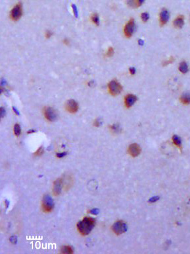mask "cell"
<instances>
[{"label": "cell", "instance_id": "obj_1", "mask_svg": "<svg viewBox=\"0 0 190 254\" xmlns=\"http://www.w3.org/2000/svg\"><path fill=\"white\" fill-rule=\"evenodd\" d=\"M95 219L91 217L85 216L82 220L77 224V228L79 232L83 235H88L95 226Z\"/></svg>", "mask_w": 190, "mask_h": 254}, {"label": "cell", "instance_id": "obj_2", "mask_svg": "<svg viewBox=\"0 0 190 254\" xmlns=\"http://www.w3.org/2000/svg\"><path fill=\"white\" fill-rule=\"evenodd\" d=\"M107 89L110 95L113 96H117L121 93L122 87L121 84L117 80L113 79V80H111L108 83Z\"/></svg>", "mask_w": 190, "mask_h": 254}, {"label": "cell", "instance_id": "obj_3", "mask_svg": "<svg viewBox=\"0 0 190 254\" xmlns=\"http://www.w3.org/2000/svg\"><path fill=\"white\" fill-rule=\"evenodd\" d=\"M54 201L49 194H45L42 200V208L44 212H50L54 208Z\"/></svg>", "mask_w": 190, "mask_h": 254}, {"label": "cell", "instance_id": "obj_4", "mask_svg": "<svg viewBox=\"0 0 190 254\" xmlns=\"http://www.w3.org/2000/svg\"><path fill=\"white\" fill-rule=\"evenodd\" d=\"M23 15V6L21 3H18L14 6L10 12V17L12 21H17L20 19Z\"/></svg>", "mask_w": 190, "mask_h": 254}, {"label": "cell", "instance_id": "obj_5", "mask_svg": "<svg viewBox=\"0 0 190 254\" xmlns=\"http://www.w3.org/2000/svg\"><path fill=\"white\" fill-rule=\"evenodd\" d=\"M112 230L117 235H120L127 230V225L124 221L118 220L112 226Z\"/></svg>", "mask_w": 190, "mask_h": 254}, {"label": "cell", "instance_id": "obj_6", "mask_svg": "<svg viewBox=\"0 0 190 254\" xmlns=\"http://www.w3.org/2000/svg\"><path fill=\"white\" fill-rule=\"evenodd\" d=\"M134 30H135V22L133 19H130L126 22L124 26V34L126 38H130L133 35Z\"/></svg>", "mask_w": 190, "mask_h": 254}, {"label": "cell", "instance_id": "obj_7", "mask_svg": "<svg viewBox=\"0 0 190 254\" xmlns=\"http://www.w3.org/2000/svg\"><path fill=\"white\" fill-rule=\"evenodd\" d=\"M43 113L44 117L46 119L50 122H53L56 120L57 118V112L55 110L54 108H53L51 106H46L44 108Z\"/></svg>", "mask_w": 190, "mask_h": 254}, {"label": "cell", "instance_id": "obj_8", "mask_svg": "<svg viewBox=\"0 0 190 254\" xmlns=\"http://www.w3.org/2000/svg\"><path fill=\"white\" fill-rule=\"evenodd\" d=\"M65 107L67 111L70 113H75L79 109V105L74 99H70L67 101Z\"/></svg>", "mask_w": 190, "mask_h": 254}, {"label": "cell", "instance_id": "obj_9", "mask_svg": "<svg viewBox=\"0 0 190 254\" xmlns=\"http://www.w3.org/2000/svg\"><path fill=\"white\" fill-rule=\"evenodd\" d=\"M63 187V180L61 178L57 179L55 180L54 183H53V188H52V191L53 194L55 196H58L59 194L62 192Z\"/></svg>", "mask_w": 190, "mask_h": 254}, {"label": "cell", "instance_id": "obj_10", "mask_svg": "<svg viewBox=\"0 0 190 254\" xmlns=\"http://www.w3.org/2000/svg\"><path fill=\"white\" fill-rule=\"evenodd\" d=\"M137 101V97L133 94H128L124 97V103L126 108H130Z\"/></svg>", "mask_w": 190, "mask_h": 254}, {"label": "cell", "instance_id": "obj_11", "mask_svg": "<svg viewBox=\"0 0 190 254\" xmlns=\"http://www.w3.org/2000/svg\"><path fill=\"white\" fill-rule=\"evenodd\" d=\"M140 151H141V149H140V146L136 143L130 144L128 146V152L132 157L138 156L140 153Z\"/></svg>", "mask_w": 190, "mask_h": 254}, {"label": "cell", "instance_id": "obj_12", "mask_svg": "<svg viewBox=\"0 0 190 254\" xmlns=\"http://www.w3.org/2000/svg\"><path fill=\"white\" fill-rule=\"evenodd\" d=\"M169 18V11L166 9H162L159 16V21L161 26H164L168 21Z\"/></svg>", "mask_w": 190, "mask_h": 254}, {"label": "cell", "instance_id": "obj_13", "mask_svg": "<svg viewBox=\"0 0 190 254\" xmlns=\"http://www.w3.org/2000/svg\"><path fill=\"white\" fill-rule=\"evenodd\" d=\"M145 0H126V4L128 7L132 8H137L142 5Z\"/></svg>", "mask_w": 190, "mask_h": 254}, {"label": "cell", "instance_id": "obj_14", "mask_svg": "<svg viewBox=\"0 0 190 254\" xmlns=\"http://www.w3.org/2000/svg\"><path fill=\"white\" fill-rule=\"evenodd\" d=\"M183 24H184V18L181 15L178 16L173 21V26L175 28H180L183 26Z\"/></svg>", "mask_w": 190, "mask_h": 254}, {"label": "cell", "instance_id": "obj_15", "mask_svg": "<svg viewBox=\"0 0 190 254\" xmlns=\"http://www.w3.org/2000/svg\"><path fill=\"white\" fill-rule=\"evenodd\" d=\"M180 101L184 105H189L190 103V94L184 93L180 97Z\"/></svg>", "mask_w": 190, "mask_h": 254}, {"label": "cell", "instance_id": "obj_16", "mask_svg": "<svg viewBox=\"0 0 190 254\" xmlns=\"http://www.w3.org/2000/svg\"><path fill=\"white\" fill-rule=\"evenodd\" d=\"M91 21L93 24H95V25L99 26V23H100V19H99V15H98L97 13H93L92 15H91Z\"/></svg>", "mask_w": 190, "mask_h": 254}, {"label": "cell", "instance_id": "obj_17", "mask_svg": "<svg viewBox=\"0 0 190 254\" xmlns=\"http://www.w3.org/2000/svg\"><path fill=\"white\" fill-rule=\"evenodd\" d=\"M179 70L181 73H186L188 71V65L185 62H182L179 65Z\"/></svg>", "mask_w": 190, "mask_h": 254}, {"label": "cell", "instance_id": "obj_18", "mask_svg": "<svg viewBox=\"0 0 190 254\" xmlns=\"http://www.w3.org/2000/svg\"><path fill=\"white\" fill-rule=\"evenodd\" d=\"M61 253H67L70 254L73 253V248L69 245H64L61 248Z\"/></svg>", "mask_w": 190, "mask_h": 254}, {"label": "cell", "instance_id": "obj_19", "mask_svg": "<svg viewBox=\"0 0 190 254\" xmlns=\"http://www.w3.org/2000/svg\"><path fill=\"white\" fill-rule=\"evenodd\" d=\"M172 141H173V144H174L175 146H176L177 147H178L179 148H180V149L181 148V141L180 138H179V136H176V135H174V136L172 137Z\"/></svg>", "mask_w": 190, "mask_h": 254}, {"label": "cell", "instance_id": "obj_20", "mask_svg": "<svg viewBox=\"0 0 190 254\" xmlns=\"http://www.w3.org/2000/svg\"><path fill=\"white\" fill-rule=\"evenodd\" d=\"M13 131H14V134L16 136H20L21 133V126L19 124H15L14 125V128H13Z\"/></svg>", "mask_w": 190, "mask_h": 254}, {"label": "cell", "instance_id": "obj_21", "mask_svg": "<svg viewBox=\"0 0 190 254\" xmlns=\"http://www.w3.org/2000/svg\"><path fill=\"white\" fill-rule=\"evenodd\" d=\"M109 128H110V130H111V132L113 133H118L120 131V126H119V124H112L111 126H109Z\"/></svg>", "mask_w": 190, "mask_h": 254}, {"label": "cell", "instance_id": "obj_22", "mask_svg": "<svg viewBox=\"0 0 190 254\" xmlns=\"http://www.w3.org/2000/svg\"><path fill=\"white\" fill-rule=\"evenodd\" d=\"M114 53H115V51H114L113 47H109L105 52V56L107 58H111L114 55Z\"/></svg>", "mask_w": 190, "mask_h": 254}, {"label": "cell", "instance_id": "obj_23", "mask_svg": "<svg viewBox=\"0 0 190 254\" xmlns=\"http://www.w3.org/2000/svg\"><path fill=\"white\" fill-rule=\"evenodd\" d=\"M140 17H141V19L143 22H146L149 19V14L146 12H144L141 14Z\"/></svg>", "mask_w": 190, "mask_h": 254}, {"label": "cell", "instance_id": "obj_24", "mask_svg": "<svg viewBox=\"0 0 190 254\" xmlns=\"http://www.w3.org/2000/svg\"><path fill=\"white\" fill-rule=\"evenodd\" d=\"M43 152H44L43 148H42V147H40V148L36 150V152L34 153V155H35L36 156H40V155H41L42 153H43Z\"/></svg>", "mask_w": 190, "mask_h": 254}, {"label": "cell", "instance_id": "obj_25", "mask_svg": "<svg viewBox=\"0 0 190 254\" xmlns=\"http://www.w3.org/2000/svg\"><path fill=\"white\" fill-rule=\"evenodd\" d=\"M101 124H102V122H101V120L100 119V118H97V119H95L94 122H93V125H94L95 127H99L101 125Z\"/></svg>", "mask_w": 190, "mask_h": 254}, {"label": "cell", "instance_id": "obj_26", "mask_svg": "<svg viewBox=\"0 0 190 254\" xmlns=\"http://www.w3.org/2000/svg\"><path fill=\"white\" fill-rule=\"evenodd\" d=\"M173 61H174V58H169L168 60H166V61H164V62H163V65H168V64H171L172 63Z\"/></svg>", "mask_w": 190, "mask_h": 254}, {"label": "cell", "instance_id": "obj_27", "mask_svg": "<svg viewBox=\"0 0 190 254\" xmlns=\"http://www.w3.org/2000/svg\"><path fill=\"white\" fill-rule=\"evenodd\" d=\"M5 114V110L3 107H0V120L3 118Z\"/></svg>", "mask_w": 190, "mask_h": 254}, {"label": "cell", "instance_id": "obj_28", "mask_svg": "<svg viewBox=\"0 0 190 254\" xmlns=\"http://www.w3.org/2000/svg\"><path fill=\"white\" fill-rule=\"evenodd\" d=\"M52 36V32L50 30H46L45 32V37L46 38H50Z\"/></svg>", "mask_w": 190, "mask_h": 254}, {"label": "cell", "instance_id": "obj_29", "mask_svg": "<svg viewBox=\"0 0 190 254\" xmlns=\"http://www.w3.org/2000/svg\"><path fill=\"white\" fill-rule=\"evenodd\" d=\"M89 212H90L91 214L95 215V214H97L99 212V209H97V208H93V209L89 210Z\"/></svg>", "mask_w": 190, "mask_h": 254}, {"label": "cell", "instance_id": "obj_30", "mask_svg": "<svg viewBox=\"0 0 190 254\" xmlns=\"http://www.w3.org/2000/svg\"><path fill=\"white\" fill-rule=\"evenodd\" d=\"M67 152H62V153H56V157L61 158V157H64L65 155H66Z\"/></svg>", "mask_w": 190, "mask_h": 254}, {"label": "cell", "instance_id": "obj_31", "mask_svg": "<svg viewBox=\"0 0 190 254\" xmlns=\"http://www.w3.org/2000/svg\"><path fill=\"white\" fill-rule=\"evenodd\" d=\"M129 73L131 75H134L136 73V69L134 67H130L129 68Z\"/></svg>", "mask_w": 190, "mask_h": 254}, {"label": "cell", "instance_id": "obj_32", "mask_svg": "<svg viewBox=\"0 0 190 254\" xmlns=\"http://www.w3.org/2000/svg\"><path fill=\"white\" fill-rule=\"evenodd\" d=\"M10 241H11V243H15L17 242V238H16V237L15 236H12L11 237V238H10Z\"/></svg>", "mask_w": 190, "mask_h": 254}, {"label": "cell", "instance_id": "obj_33", "mask_svg": "<svg viewBox=\"0 0 190 254\" xmlns=\"http://www.w3.org/2000/svg\"><path fill=\"white\" fill-rule=\"evenodd\" d=\"M72 7H73V13H74V15H76V17H77V11L76 7H75V6L74 5H72Z\"/></svg>", "mask_w": 190, "mask_h": 254}, {"label": "cell", "instance_id": "obj_34", "mask_svg": "<svg viewBox=\"0 0 190 254\" xmlns=\"http://www.w3.org/2000/svg\"><path fill=\"white\" fill-rule=\"evenodd\" d=\"M63 42H64V44H65L68 45L70 44V40H69L68 38H65V39H64V40H63Z\"/></svg>", "mask_w": 190, "mask_h": 254}]
</instances>
